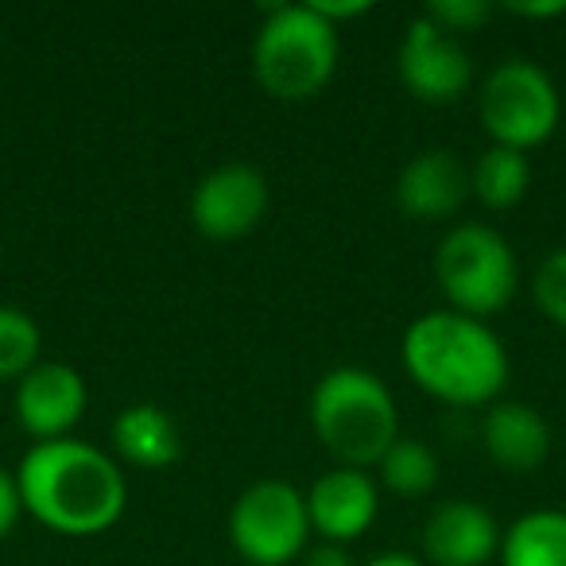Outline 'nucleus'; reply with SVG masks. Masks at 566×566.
Here are the masks:
<instances>
[{
    "label": "nucleus",
    "instance_id": "obj_1",
    "mask_svg": "<svg viewBox=\"0 0 566 566\" xmlns=\"http://www.w3.org/2000/svg\"><path fill=\"white\" fill-rule=\"evenodd\" d=\"M20 501L28 516L66 539L102 535L125 516V465L82 439L35 442L17 470Z\"/></svg>",
    "mask_w": 566,
    "mask_h": 566
},
{
    "label": "nucleus",
    "instance_id": "obj_2",
    "mask_svg": "<svg viewBox=\"0 0 566 566\" xmlns=\"http://www.w3.org/2000/svg\"><path fill=\"white\" fill-rule=\"evenodd\" d=\"M400 361L431 400L450 408H493L509 385V349L481 318L427 311L403 331Z\"/></svg>",
    "mask_w": 566,
    "mask_h": 566
},
{
    "label": "nucleus",
    "instance_id": "obj_3",
    "mask_svg": "<svg viewBox=\"0 0 566 566\" xmlns=\"http://www.w3.org/2000/svg\"><path fill=\"white\" fill-rule=\"evenodd\" d=\"M311 427L338 465L369 470L400 439V408L377 373L338 365L311 392Z\"/></svg>",
    "mask_w": 566,
    "mask_h": 566
},
{
    "label": "nucleus",
    "instance_id": "obj_4",
    "mask_svg": "<svg viewBox=\"0 0 566 566\" xmlns=\"http://www.w3.org/2000/svg\"><path fill=\"white\" fill-rule=\"evenodd\" d=\"M342 28L326 24L311 4H280L256 28L252 74L275 102H311L331 86L342 59Z\"/></svg>",
    "mask_w": 566,
    "mask_h": 566
},
{
    "label": "nucleus",
    "instance_id": "obj_5",
    "mask_svg": "<svg viewBox=\"0 0 566 566\" xmlns=\"http://www.w3.org/2000/svg\"><path fill=\"white\" fill-rule=\"evenodd\" d=\"M434 283L447 311L489 323L501 315L520 287V264L509 237L481 221L454 226L434 249Z\"/></svg>",
    "mask_w": 566,
    "mask_h": 566
},
{
    "label": "nucleus",
    "instance_id": "obj_6",
    "mask_svg": "<svg viewBox=\"0 0 566 566\" xmlns=\"http://www.w3.org/2000/svg\"><path fill=\"white\" fill-rule=\"evenodd\" d=\"M478 117L496 148L527 156L555 136L558 120H563V102L543 66L527 63V59H509V63L493 66L489 78L481 82Z\"/></svg>",
    "mask_w": 566,
    "mask_h": 566
},
{
    "label": "nucleus",
    "instance_id": "obj_7",
    "mask_svg": "<svg viewBox=\"0 0 566 566\" xmlns=\"http://www.w3.org/2000/svg\"><path fill=\"white\" fill-rule=\"evenodd\" d=\"M307 493L292 481H252L229 509V543L249 566L300 563L311 547Z\"/></svg>",
    "mask_w": 566,
    "mask_h": 566
},
{
    "label": "nucleus",
    "instance_id": "obj_8",
    "mask_svg": "<svg viewBox=\"0 0 566 566\" xmlns=\"http://www.w3.org/2000/svg\"><path fill=\"white\" fill-rule=\"evenodd\" d=\"M396 74L416 102L454 105L473 82V59L462 40L434 28L427 17H416L396 48Z\"/></svg>",
    "mask_w": 566,
    "mask_h": 566
},
{
    "label": "nucleus",
    "instance_id": "obj_9",
    "mask_svg": "<svg viewBox=\"0 0 566 566\" xmlns=\"http://www.w3.org/2000/svg\"><path fill=\"white\" fill-rule=\"evenodd\" d=\"M268 179L252 164H221L190 195V221L210 241H241L264 221Z\"/></svg>",
    "mask_w": 566,
    "mask_h": 566
},
{
    "label": "nucleus",
    "instance_id": "obj_10",
    "mask_svg": "<svg viewBox=\"0 0 566 566\" xmlns=\"http://www.w3.org/2000/svg\"><path fill=\"white\" fill-rule=\"evenodd\" d=\"M86 380L74 365L40 361L24 380H17V423L35 442L71 439V431L86 416Z\"/></svg>",
    "mask_w": 566,
    "mask_h": 566
},
{
    "label": "nucleus",
    "instance_id": "obj_11",
    "mask_svg": "<svg viewBox=\"0 0 566 566\" xmlns=\"http://www.w3.org/2000/svg\"><path fill=\"white\" fill-rule=\"evenodd\" d=\"M307 512H311V532L323 543H338L349 547L373 527L380 512V489L369 470H349V465H334L315 485L307 489Z\"/></svg>",
    "mask_w": 566,
    "mask_h": 566
},
{
    "label": "nucleus",
    "instance_id": "obj_12",
    "mask_svg": "<svg viewBox=\"0 0 566 566\" xmlns=\"http://www.w3.org/2000/svg\"><path fill=\"white\" fill-rule=\"evenodd\" d=\"M501 524L478 501H442L423 524L427 566H489L501 555Z\"/></svg>",
    "mask_w": 566,
    "mask_h": 566
},
{
    "label": "nucleus",
    "instance_id": "obj_13",
    "mask_svg": "<svg viewBox=\"0 0 566 566\" xmlns=\"http://www.w3.org/2000/svg\"><path fill=\"white\" fill-rule=\"evenodd\" d=\"M470 195V167L450 148L419 151L396 175V206L416 221L454 218Z\"/></svg>",
    "mask_w": 566,
    "mask_h": 566
},
{
    "label": "nucleus",
    "instance_id": "obj_14",
    "mask_svg": "<svg viewBox=\"0 0 566 566\" xmlns=\"http://www.w3.org/2000/svg\"><path fill=\"white\" fill-rule=\"evenodd\" d=\"M485 458L504 473H535L551 454V427L527 403L496 400L481 419Z\"/></svg>",
    "mask_w": 566,
    "mask_h": 566
},
{
    "label": "nucleus",
    "instance_id": "obj_15",
    "mask_svg": "<svg viewBox=\"0 0 566 566\" xmlns=\"http://www.w3.org/2000/svg\"><path fill=\"white\" fill-rule=\"evenodd\" d=\"M113 454L133 470H171L182 458L179 423L156 403H133L113 419Z\"/></svg>",
    "mask_w": 566,
    "mask_h": 566
},
{
    "label": "nucleus",
    "instance_id": "obj_16",
    "mask_svg": "<svg viewBox=\"0 0 566 566\" xmlns=\"http://www.w3.org/2000/svg\"><path fill=\"white\" fill-rule=\"evenodd\" d=\"M501 566H566V512L532 509L501 535Z\"/></svg>",
    "mask_w": 566,
    "mask_h": 566
},
{
    "label": "nucleus",
    "instance_id": "obj_17",
    "mask_svg": "<svg viewBox=\"0 0 566 566\" xmlns=\"http://www.w3.org/2000/svg\"><path fill=\"white\" fill-rule=\"evenodd\" d=\"M527 187H532V164L524 151L489 144L470 167V190L485 210H512L524 202Z\"/></svg>",
    "mask_w": 566,
    "mask_h": 566
},
{
    "label": "nucleus",
    "instance_id": "obj_18",
    "mask_svg": "<svg viewBox=\"0 0 566 566\" xmlns=\"http://www.w3.org/2000/svg\"><path fill=\"white\" fill-rule=\"evenodd\" d=\"M377 473H380V485L392 496L419 501V496L434 493L442 470H439V454H434L427 442L400 434V439L385 450V458L377 462Z\"/></svg>",
    "mask_w": 566,
    "mask_h": 566
},
{
    "label": "nucleus",
    "instance_id": "obj_19",
    "mask_svg": "<svg viewBox=\"0 0 566 566\" xmlns=\"http://www.w3.org/2000/svg\"><path fill=\"white\" fill-rule=\"evenodd\" d=\"M43 331L20 307L0 303V380H24L40 365Z\"/></svg>",
    "mask_w": 566,
    "mask_h": 566
},
{
    "label": "nucleus",
    "instance_id": "obj_20",
    "mask_svg": "<svg viewBox=\"0 0 566 566\" xmlns=\"http://www.w3.org/2000/svg\"><path fill=\"white\" fill-rule=\"evenodd\" d=\"M535 307L543 311V318H551L555 326H566V249L551 252L532 280Z\"/></svg>",
    "mask_w": 566,
    "mask_h": 566
},
{
    "label": "nucleus",
    "instance_id": "obj_21",
    "mask_svg": "<svg viewBox=\"0 0 566 566\" xmlns=\"http://www.w3.org/2000/svg\"><path fill=\"white\" fill-rule=\"evenodd\" d=\"M423 17L447 35L462 40V35L481 32L489 24V17H493V9H489L485 0H434V4L423 9Z\"/></svg>",
    "mask_w": 566,
    "mask_h": 566
},
{
    "label": "nucleus",
    "instance_id": "obj_22",
    "mask_svg": "<svg viewBox=\"0 0 566 566\" xmlns=\"http://www.w3.org/2000/svg\"><path fill=\"white\" fill-rule=\"evenodd\" d=\"M20 516H24V501H20L17 473H4V470H0V543H4L12 532H17Z\"/></svg>",
    "mask_w": 566,
    "mask_h": 566
},
{
    "label": "nucleus",
    "instance_id": "obj_23",
    "mask_svg": "<svg viewBox=\"0 0 566 566\" xmlns=\"http://www.w3.org/2000/svg\"><path fill=\"white\" fill-rule=\"evenodd\" d=\"M300 566H361V563H354V555L346 547H338V543H318V547H307Z\"/></svg>",
    "mask_w": 566,
    "mask_h": 566
},
{
    "label": "nucleus",
    "instance_id": "obj_24",
    "mask_svg": "<svg viewBox=\"0 0 566 566\" xmlns=\"http://www.w3.org/2000/svg\"><path fill=\"white\" fill-rule=\"evenodd\" d=\"M311 9H315L318 17L326 20V24L338 28L342 20H357V17H365V12H369L373 4H365V0H354V4H326V0H311Z\"/></svg>",
    "mask_w": 566,
    "mask_h": 566
},
{
    "label": "nucleus",
    "instance_id": "obj_25",
    "mask_svg": "<svg viewBox=\"0 0 566 566\" xmlns=\"http://www.w3.org/2000/svg\"><path fill=\"white\" fill-rule=\"evenodd\" d=\"M509 12H516L524 20H551V17H563L566 0H551V4H509Z\"/></svg>",
    "mask_w": 566,
    "mask_h": 566
},
{
    "label": "nucleus",
    "instance_id": "obj_26",
    "mask_svg": "<svg viewBox=\"0 0 566 566\" xmlns=\"http://www.w3.org/2000/svg\"><path fill=\"white\" fill-rule=\"evenodd\" d=\"M361 566H427L419 555H408V551H380V555L365 558Z\"/></svg>",
    "mask_w": 566,
    "mask_h": 566
}]
</instances>
